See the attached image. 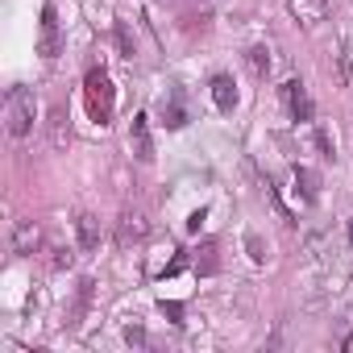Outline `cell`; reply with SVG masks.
Wrapping results in <instances>:
<instances>
[{
	"instance_id": "cell-3",
	"label": "cell",
	"mask_w": 353,
	"mask_h": 353,
	"mask_svg": "<svg viewBox=\"0 0 353 353\" xmlns=\"http://www.w3.org/2000/svg\"><path fill=\"white\" fill-rule=\"evenodd\" d=\"M9 250L17 258H34L42 250V225L38 221H17L13 225V237H9Z\"/></svg>"
},
{
	"instance_id": "cell-10",
	"label": "cell",
	"mask_w": 353,
	"mask_h": 353,
	"mask_svg": "<svg viewBox=\"0 0 353 353\" xmlns=\"http://www.w3.org/2000/svg\"><path fill=\"white\" fill-rule=\"evenodd\" d=\"M75 233H79V250H83V254L100 250V221H96L92 212H83V216L75 221Z\"/></svg>"
},
{
	"instance_id": "cell-16",
	"label": "cell",
	"mask_w": 353,
	"mask_h": 353,
	"mask_svg": "<svg viewBox=\"0 0 353 353\" xmlns=\"http://www.w3.org/2000/svg\"><path fill=\"white\" fill-rule=\"evenodd\" d=\"M117 46H121V54H125V59H133V54H137V42H133V34H129V26H125V21H117Z\"/></svg>"
},
{
	"instance_id": "cell-12",
	"label": "cell",
	"mask_w": 353,
	"mask_h": 353,
	"mask_svg": "<svg viewBox=\"0 0 353 353\" xmlns=\"http://www.w3.org/2000/svg\"><path fill=\"white\" fill-rule=\"evenodd\" d=\"M295 183H299L303 200H320V179H316V170H307V166H295Z\"/></svg>"
},
{
	"instance_id": "cell-17",
	"label": "cell",
	"mask_w": 353,
	"mask_h": 353,
	"mask_svg": "<svg viewBox=\"0 0 353 353\" xmlns=\"http://www.w3.org/2000/svg\"><path fill=\"white\" fill-rule=\"evenodd\" d=\"M92 287H96L92 279H83V283H79V295H75V320H71V324H79V316L88 312V303H92Z\"/></svg>"
},
{
	"instance_id": "cell-22",
	"label": "cell",
	"mask_w": 353,
	"mask_h": 353,
	"mask_svg": "<svg viewBox=\"0 0 353 353\" xmlns=\"http://www.w3.org/2000/svg\"><path fill=\"white\" fill-rule=\"evenodd\" d=\"M162 312H166L170 320H179V316H183V307H179V303H162Z\"/></svg>"
},
{
	"instance_id": "cell-1",
	"label": "cell",
	"mask_w": 353,
	"mask_h": 353,
	"mask_svg": "<svg viewBox=\"0 0 353 353\" xmlns=\"http://www.w3.org/2000/svg\"><path fill=\"white\" fill-rule=\"evenodd\" d=\"M34 112H38V104H34L30 88L17 83V88L5 92V129H9V137H26L34 129Z\"/></svg>"
},
{
	"instance_id": "cell-8",
	"label": "cell",
	"mask_w": 353,
	"mask_h": 353,
	"mask_svg": "<svg viewBox=\"0 0 353 353\" xmlns=\"http://www.w3.org/2000/svg\"><path fill=\"white\" fill-rule=\"evenodd\" d=\"M129 141H133L137 162H154V141H150V117H145V112L133 117V133H129Z\"/></svg>"
},
{
	"instance_id": "cell-20",
	"label": "cell",
	"mask_w": 353,
	"mask_h": 353,
	"mask_svg": "<svg viewBox=\"0 0 353 353\" xmlns=\"http://www.w3.org/2000/svg\"><path fill=\"white\" fill-rule=\"evenodd\" d=\"M125 341H129V345H145V328H141V324H129V328H125Z\"/></svg>"
},
{
	"instance_id": "cell-21",
	"label": "cell",
	"mask_w": 353,
	"mask_h": 353,
	"mask_svg": "<svg viewBox=\"0 0 353 353\" xmlns=\"http://www.w3.org/2000/svg\"><path fill=\"white\" fill-rule=\"evenodd\" d=\"M316 145L324 150V158H332V141H328V133H316Z\"/></svg>"
},
{
	"instance_id": "cell-2",
	"label": "cell",
	"mask_w": 353,
	"mask_h": 353,
	"mask_svg": "<svg viewBox=\"0 0 353 353\" xmlns=\"http://www.w3.org/2000/svg\"><path fill=\"white\" fill-rule=\"evenodd\" d=\"M83 96H88V112H92V121H96V125H108V121H112L117 92H112V83H108L104 71H88V79H83Z\"/></svg>"
},
{
	"instance_id": "cell-5",
	"label": "cell",
	"mask_w": 353,
	"mask_h": 353,
	"mask_svg": "<svg viewBox=\"0 0 353 353\" xmlns=\"http://www.w3.org/2000/svg\"><path fill=\"white\" fill-rule=\"evenodd\" d=\"M145 233H150V221H145L137 208H125V212H121V221H117V245H121V250H129V245L145 241Z\"/></svg>"
},
{
	"instance_id": "cell-6",
	"label": "cell",
	"mask_w": 353,
	"mask_h": 353,
	"mask_svg": "<svg viewBox=\"0 0 353 353\" xmlns=\"http://www.w3.org/2000/svg\"><path fill=\"white\" fill-rule=\"evenodd\" d=\"M46 137H50L54 150H67V145H71V117H67L63 104H54V108L46 112Z\"/></svg>"
},
{
	"instance_id": "cell-19",
	"label": "cell",
	"mask_w": 353,
	"mask_h": 353,
	"mask_svg": "<svg viewBox=\"0 0 353 353\" xmlns=\"http://www.w3.org/2000/svg\"><path fill=\"white\" fill-rule=\"evenodd\" d=\"M245 250H250V258H254V262H262V258H266V245H262V241H258L254 233L245 237Z\"/></svg>"
},
{
	"instance_id": "cell-4",
	"label": "cell",
	"mask_w": 353,
	"mask_h": 353,
	"mask_svg": "<svg viewBox=\"0 0 353 353\" xmlns=\"http://www.w3.org/2000/svg\"><path fill=\"white\" fill-rule=\"evenodd\" d=\"M38 54H42V59H59V54H63V34H59V13H54V5H46V9H42Z\"/></svg>"
},
{
	"instance_id": "cell-9",
	"label": "cell",
	"mask_w": 353,
	"mask_h": 353,
	"mask_svg": "<svg viewBox=\"0 0 353 353\" xmlns=\"http://www.w3.org/2000/svg\"><path fill=\"white\" fill-rule=\"evenodd\" d=\"M283 100L291 104V117H295V121H312V100H307V92H303L299 79L283 83Z\"/></svg>"
},
{
	"instance_id": "cell-18",
	"label": "cell",
	"mask_w": 353,
	"mask_h": 353,
	"mask_svg": "<svg viewBox=\"0 0 353 353\" xmlns=\"http://www.w3.org/2000/svg\"><path fill=\"white\" fill-rule=\"evenodd\" d=\"M71 262H75V254H71L67 245H59V250H54V258H50V266H54V270H67Z\"/></svg>"
},
{
	"instance_id": "cell-7",
	"label": "cell",
	"mask_w": 353,
	"mask_h": 353,
	"mask_svg": "<svg viewBox=\"0 0 353 353\" xmlns=\"http://www.w3.org/2000/svg\"><path fill=\"white\" fill-rule=\"evenodd\" d=\"M287 9L299 26H320L328 17V0H287Z\"/></svg>"
},
{
	"instance_id": "cell-13",
	"label": "cell",
	"mask_w": 353,
	"mask_h": 353,
	"mask_svg": "<svg viewBox=\"0 0 353 353\" xmlns=\"http://www.w3.org/2000/svg\"><path fill=\"white\" fill-rule=\"evenodd\" d=\"M162 117H166V125H170V129H183V125H188L183 100H179V96H170V100H162Z\"/></svg>"
},
{
	"instance_id": "cell-15",
	"label": "cell",
	"mask_w": 353,
	"mask_h": 353,
	"mask_svg": "<svg viewBox=\"0 0 353 353\" xmlns=\"http://www.w3.org/2000/svg\"><path fill=\"white\" fill-rule=\"evenodd\" d=\"M245 59H250V71H254L258 79H266V75H270V50H266V46H254Z\"/></svg>"
},
{
	"instance_id": "cell-23",
	"label": "cell",
	"mask_w": 353,
	"mask_h": 353,
	"mask_svg": "<svg viewBox=\"0 0 353 353\" xmlns=\"http://www.w3.org/2000/svg\"><path fill=\"white\" fill-rule=\"evenodd\" d=\"M349 245H353V221H349Z\"/></svg>"
},
{
	"instance_id": "cell-11",
	"label": "cell",
	"mask_w": 353,
	"mask_h": 353,
	"mask_svg": "<svg viewBox=\"0 0 353 353\" xmlns=\"http://www.w3.org/2000/svg\"><path fill=\"white\" fill-rule=\"evenodd\" d=\"M212 100H216L221 112H233V108H237V88H233L229 75H216V79H212Z\"/></svg>"
},
{
	"instance_id": "cell-14",
	"label": "cell",
	"mask_w": 353,
	"mask_h": 353,
	"mask_svg": "<svg viewBox=\"0 0 353 353\" xmlns=\"http://www.w3.org/2000/svg\"><path fill=\"white\" fill-rule=\"evenodd\" d=\"M216 266H221V262H216V245L204 241V245L196 250V270H200V274H216Z\"/></svg>"
}]
</instances>
